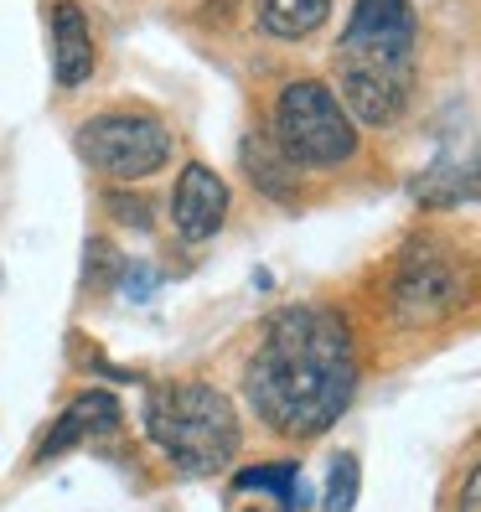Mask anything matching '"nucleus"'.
Here are the masks:
<instances>
[{"instance_id": "obj_1", "label": "nucleus", "mask_w": 481, "mask_h": 512, "mask_svg": "<svg viewBox=\"0 0 481 512\" xmlns=\"http://www.w3.org/2000/svg\"><path fill=\"white\" fill-rule=\"evenodd\" d=\"M249 404L275 435L311 440L332 430L352 388H357V357L352 337L332 311L290 306L264 326V337L249 357Z\"/></svg>"}, {"instance_id": "obj_2", "label": "nucleus", "mask_w": 481, "mask_h": 512, "mask_svg": "<svg viewBox=\"0 0 481 512\" xmlns=\"http://www.w3.org/2000/svg\"><path fill=\"white\" fill-rule=\"evenodd\" d=\"M342 104L357 125H394L414 94V6L409 0H357L337 42Z\"/></svg>"}, {"instance_id": "obj_3", "label": "nucleus", "mask_w": 481, "mask_h": 512, "mask_svg": "<svg viewBox=\"0 0 481 512\" xmlns=\"http://www.w3.org/2000/svg\"><path fill=\"white\" fill-rule=\"evenodd\" d=\"M145 430L187 476H213L238 456V409L207 383H161L145 404Z\"/></svg>"}, {"instance_id": "obj_4", "label": "nucleus", "mask_w": 481, "mask_h": 512, "mask_svg": "<svg viewBox=\"0 0 481 512\" xmlns=\"http://www.w3.org/2000/svg\"><path fill=\"white\" fill-rule=\"evenodd\" d=\"M269 140L295 171H326L357 156V125L347 104L316 78H295L280 88L275 119H269Z\"/></svg>"}, {"instance_id": "obj_5", "label": "nucleus", "mask_w": 481, "mask_h": 512, "mask_svg": "<svg viewBox=\"0 0 481 512\" xmlns=\"http://www.w3.org/2000/svg\"><path fill=\"white\" fill-rule=\"evenodd\" d=\"M471 275H466V259L450 254L435 238H414V244L399 254V269L388 280V306L404 326H430L445 321L450 311L466 300Z\"/></svg>"}, {"instance_id": "obj_6", "label": "nucleus", "mask_w": 481, "mask_h": 512, "mask_svg": "<svg viewBox=\"0 0 481 512\" xmlns=\"http://www.w3.org/2000/svg\"><path fill=\"white\" fill-rule=\"evenodd\" d=\"M78 156L94 171L114 176V182H140V176L161 171L171 161V130L150 114L109 109V114H94L78 130Z\"/></svg>"}, {"instance_id": "obj_7", "label": "nucleus", "mask_w": 481, "mask_h": 512, "mask_svg": "<svg viewBox=\"0 0 481 512\" xmlns=\"http://www.w3.org/2000/svg\"><path fill=\"white\" fill-rule=\"evenodd\" d=\"M171 218H176V233L202 244V238H213L228 218V187L213 166L192 161L182 176H176V192H171Z\"/></svg>"}, {"instance_id": "obj_8", "label": "nucleus", "mask_w": 481, "mask_h": 512, "mask_svg": "<svg viewBox=\"0 0 481 512\" xmlns=\"http://www.w3.org/2000/svg\"><path fill=\"white\" fill-rule=\"evenodd\" d=\"M481 197V145L461 156H440L425 176H414V202L419 207H456Z\"/></svg>"}, {"instance_id": "obj_9", "label": "nucleus", "mask_w": 481, "mask_h": 512, "mask_svg": "<svg viewBox=\"0 0 481 512\" xmlns=\"http://www.w3.org/2000/svg\"><path fill=\"white\" fill-rule=\"evenodd\" d=\"M52 73L63 88H78L94 73V37H88V16L73 0L52 6Z\"/></svg>"}, {"instance_id": "obj_10", "label": "nucleus", "mask_w": 481, "mask_h": 512, "mask_svg": "<svg viewBox=\"0 0 481 512\" xmlns=\"http://www.w3.org/2000/svg\"><path fill=\"white\" fill-rule=\"evenodd\" d=\"M88 435H119V404L109 394H78L63 414H57V425L47 430L37 456L52 461V456H63V450H73Z\"/></svg>"}, {"instance_id": "obj_11", "label": "nucleus", "mask_w": 481, "mask_h": 512, "mask_svg": "<svg viewBox=\"0 0 481 512\" xmlns=\"http://www.w3.org/2000/svg\"><path fill=\"white\" fill-rule=\"evenodd\" d=\"M332 16V0H259V32L275 42H306Z\"/></svg>"}, {"instance_id": "obj_12", "label": "nucleus", "mask_w": 481, "mask_h": 512, "mask_svg": "<svg viewBox=\"0 0 481 512\" xmlns=\"http://www.w3.org/2000/svg\"><path fill=\"white\" fill-rule=\"evenodd\" d=\"M244 171L264 197H290V187H295V166L280 156V145L264 140V135L244 140Z\"/></svg>"}, {"instance_id": "obj_13", "label": "nucleus", "mask_w": 481, "mask_h": 512, "mask_svg": "<svg viewBox=\"0 0 481 512\" xmlns=\"http://www.w3.org/2000/svg\"><path fill=\"white\" fill-rule=\"evenodd\" d=\"M295 481H300L295 466H249V471H238V492H275L295 502Z\"/></svg>"}, {"instance_id": "obj_14", "label": "nucleus", "mask_w": 481, "mask_h": 512, "mask_svg": "<svg viewBox=\"0 0 481 512\" xmlns=\"http://www.w3.org/2000/svg\"><path fill=\"white\" fill-rule=\"evenodd\" d=\"M352 502H357V461H352V456H337L321 507H326V512H352Z\"/></svg>"}, {"instance_id": "obj_15", "label": "nucleus", "mask_w": 481, "mask_h": 512, "mask_svg": "<svg viewBox=\"0 0 481 512\" xmlns=\"http://www.w3.org/2000/svg\"><path fill=\"white\" fill-rule=\"evenodd\" d=\"M109 213H114V218H125V223H140V228L150 223V213H145V207H140L130 192H109Z\"/></svg>"}, {"instance_id": "obj_16", "label": "nucleus", "mask_w": 481, "mask_h": 512, "mask_svg": "<svg viewBox=\"0 0 481 512\" xmlns=\"http://www.w3.org/2000/svg\"><path fill=\"white\" fill-rule=\"evenodd\" d=\"M150 290H156V275H150L145 264H135V269H130V285H125V295H130V300H145Z\"/></svg>"}, {"instance_id": "obj_17", "label": "nucleus", "mask_w": 481, "mask_h": 512, "mask_svg": "<svg viewBox=\"0 0 481 512\" xmlns=\"http://www.w3.org/2000/svg\"><path fill=\"white\" fill-rule=\"evenodd\" d=\"M461 512H481V466L466 476V487H461Z\"/></svg>"}, {"instance_id": "obj_18", "label": "nucleus", "mask_w": 481, "mask_h": 512, "mask_svg": "<svg viewBox=\"0 0 481 512\" xmlns=\"http://www.w3.org/2000/svg\"><path fill=\"white\" fill-rule=\"evenodd\" d=\"M249 512H275V507H249Z\"/></svg>"}]
</instances>
